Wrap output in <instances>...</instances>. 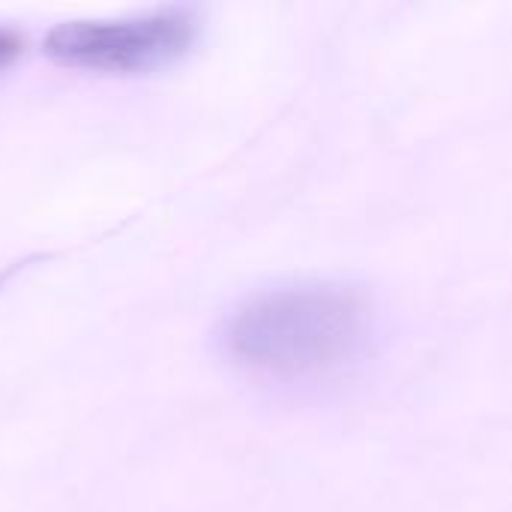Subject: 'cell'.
I'll use <instances>...</instances> for the list:
<instances>
[{"label": "cell", "mask_w": 512, "mask_h": 512, "mask_svg": "<svg viewBox=\"0 0 512 512\" xmlns=\"http://www.w3.org/2000/svg\"><path fill=\"white\" fill-rule=\"evenodd\" d=\"M198 39V18L189 9H159L114 21H63L45 36V51L54 63L138 75L177 63Z\"/></svg>", "instance_id": "cell-2"}, {"label": "cell", "mask_w": 512, "mask_h": 512, "mask_svg": "<svg viewBox=\"0 0 512 512\" xmlns=\"http://www.w3.org/2000/svg\"><path fill=\"white\" fill-rule=\"evenodd\" d=\"M369 342L360 291L306 282L243 300L219 327L222 354L273 381H318L351 366Z\"/></svg>", "instance_id": "cell-1"}, {"label": "cell", "mask_w": 512, "mask_h": 512, "mask_svg": "<svg viewBox=\"0 0 512 512\" xmlns=\"http://www.w3.org/2000/svg\"><path fill=\"white\" fill-rule=\"evenodd\" d=\"M21 48H24V39L15 30L0 27V72L15 63V57L21 54Z\"/></svg>", "instance_id": "cell-3"}]
</instances>
